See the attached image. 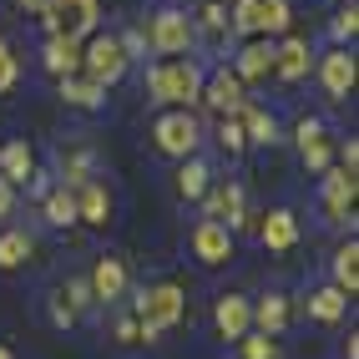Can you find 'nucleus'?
<instances>
[{
	"instance_id": "obj_1",
	"label": "nucleus",
	"mask_w": 359,
	"mask_h": 359,
	"mask_svg": "<svg viewBox=\"0 0 359 359\" xmlns=\"http://www.w3.org/2000/svg\"><path fill=\"white\" fill-rule=\"evenodd\" d=\"M147 91L152 102H162L167 111H187L203 97V66L193 56H167L147 71Z\"/></svg>"
},
{
	"instance_id": "obj_2",
	"label": "nucleus",
	"mask_w": 359,
	"mask_h": 359,
	"mask_svg": "<svg viewBox=\"0 0 359 359\" xmlns=\"http://www.w3.org/2000/svg\"><path fill=\"white\" fill-rule=\"evenodd\" d=\"M132 314H137V324H142V339H157V334L177 329V324L187 319V294L177 289L172 278H162V283H147V289L137 294Z\"/></svg>"
},
{
	"instance_id": "obj_3",
	"label": "nucleus",
	"mask_w": 359,
	"mask_h": 359,
	"mask_svg": "<svg viewBox=\"0 0 359 359\" xmlns=\"http://www.w3.org/2000/svg\"><path fill=\"white\" fill-rule=\"evenodd\" d=\"M97 20H102V6H97V0H46V6H41L46 36H61V41H86V36H97Z\"/></svg>"
},
{
	"instance_id": "obj_4",
	"label": "nucleus",
	"mask_w": 359,
	"mask_h": 359,
	"mask_svg": "<svg viewBox=\"0 0 359 359\" xmlns=\"http://www.w3.org/2000/svg\"><path fill=\"white\" fill-rule=\"evenodd\" d=\"M142 41H147L162 61H167V56H187V51H193V41H198L193 15L177 11V6H167V11L152 15V26H147V36H142Z\"/></svg>"
},
{
	"instance_id": "obj_5",
	"label": "nucleus",
	"mask_w": 359,
	"mask_h": 359,
	"mask_svg": "<svg viewBox=\"0 0 359 359\" xmlns=\"http://www.w3.org/2000/svg\"><path fill=\"white\" fill-rule=\"evenodd\" d=\"M81 76H91L97 86L122 81V76H127V51H122V41L107 36V31L86 36V41H81Z\"/></svg>"
},
{
	"instance_id": "obj_6",
	"label": "nucleus",
	"mask_w": 359,
	"mask_h": 359,
	"mask_svg": "<svg viewBox=\"0 0 359 359\" xmlns=\"http://www.w3.org/2000/svg\"><path fill=\"white\" fill-rule=\"evenodd\" d=\"M152 142H157L162 157H182L187 162L198 152V142H203V127H198L193 111H162L152 122Z\"/></svg>"
},
{
	"instance_id": "obj_7",
	"label": "nucleus",
	"mask_w": 359,
	"mask_h": 359,
	"mask_svg": "<svg viewBox=\"0 0 359 359\" xmlns=\"http://www.w3.org/2000/svg\"><path fill=\"white\" fill-rule=\"evenodd\" d=\"M193 258L203 263V269H223V263L233 258V228H223L218 218H198V228H193Z\"/></svg>"
},
{
	"instance_id": "obj_8",
	"label": "nucleus",
	"mask_w": 359,
	"mask_h": 359,
	"mask_svg": "<svg viewBox=\"0 0 359 359\" xmlns=\"http://www.w3.org/2000/svg\"><path fill=\"white\" fill-rule=\"evenodd\" d=\"M71 203H76V223H91V228H107L111 223V193H107V182H97V177L71 182Z\"/></svg>"
},
{
	"instance_id": "obj_9",
	"label": "nucleus",
	"mask_w": 359,
	"mask_h": 359,
	"mask_svg": "<svg viewBox=\"0 0 359 359\" xmlns=\"http://www.w3.org/2000/svg\"><path fill=\"white\" fill-rule=\"evenodd\" d=\"M198 102H208L218 116H238V107L248 102V91H243V81H238L228 66H218L212 76H203V97Z\"/></svg>"
},
{
	"instance_id": "obj_10",
	"label": "nucleus",
	"mask_w": 359,
	"mask_h": 359,
	"mask_svg": "<svg viewBox=\"0 0 359 359\" xmlns=\"http://www.w3.org/2000/svg\"><path fill=\"white\" fill-rule=\"evenodd\" d=\"M294 137H299V162L309 167V172H329V162H334V137L324 132V122L304 116Z\"/></svg>"
},
{
	"instance_id": "obj_11",
	"label": "nucleus",
	"mask_w": 359,
	"mask_h": 359,
	"mask_svg": "<svg viewBox=\"0 0 359 359\" xmlns=\"http://www.w3.org/2000/svg\"><path fill=\"white\" fill-rule=\"evenodd\" d=\"M212 329L223 334V339H243V334L253 329V299H243V294H223L218 304H212Z\"/></svg>"
},
{
	"instance_id": "obj_12",
	"label": "nucleus",
	"mask_w": 359,
	"mask_h": 359,
	"mask_svg": "<svg viewBox=\"0 0 359 359\" xmlns=\"http://www.w3.org/2000/svg\"><path fill=\"white\" fill-rule=\"evenodd\" d=\"M319 81H324L329 102H344L354 91V56H349V46H334V51L319 61Z\"/></svg>"
},
{
	"instance_id": "obj_13",
	"label": "nucleus",
	"mask_w": 359,
	"mask_h": 359,
	"mask_svg": "<svg viewBox=\"0 0 359 359\" xmlns=\"http://www.w3.org/2000/svg\"><path fill=\"white\" fill-rule=\"evenodd\" d=\"M208 218H218L223 228H243L248 223V208H243V187L238 182H218V187H208Z\"/></svg>"
},
{
	"instance_id": "obj_14",
	"label": "nucleus",
	"mask_w": 359,
	"mask_h": 359,
	"mask_svg": "<svg viewBox=\"0 0 359 359\" xmlns=\"http://www.w3.org/2000/svg\"><path fill=\"white\" fill-rule=\"evenodd\" d=\"M86 289H91V304H116V299L127 294V263L122 258H97Z\"/></svg>"
},
{
	"instance_id": "obj_15",
	"label": "nucleus",
	"mask_w": 359,
	"mask_h": 359,
	"mask_svg": "<svg viewBox=\"0 0 359 359\" xmlns=\"http://www.w3.org/2000/svg\"><path fill=\"white\" fill-rule=\"evenodd\" d=\"M309 71H314V61H309V41H299V36H283L278 46H273V76L278 81H304Z\"/></svg>"
},
{
	"instance_id": "obj_16",
	"label": "nucleus",
	"mask_w": 359,
	"mask_h": 359,
	"mask_svg": "<svg viewBox=\"0 0 359 359\" xmlns=\"http://www.w3.org/2000/svg\"><path fill=\"white\" fill-rule=\"evenodd\" d=\"M354 172H344V167H334V172H324V212L329 223H344L354 212Z\"/></svg>"
},
{
	"instance_id": "obj_17",
	"label": "nucleus",
	"mask_w": 359,
	"mask_h": 359,
	"mask_svg": "<svg viewBox=\"0 0 359 359\" xmlns=\"http://www.w3.org/2000/svg\"><path fill=\"white\" fill-rule=\"evenodd\" d=\"M258 238H263V248H269V253H289V248L299 243V218H294L289 208L263 212V228H258Z\"/></svg>"
},
{
	"instance_id": "obj_18",
	"label": "nucleus",
	"mask_w": 359,
	"mask_h": 359,
	"mask_svg": "<svg viewBox=\"0 0 359 359\" xmlns=\"http://www.w3.org/2000/svg\"><path fill=\"white\" fill-rule=\"evenodd\" d=\"M0 177H6L11 187H20V182L36 177V152H31L26 137H11L6 147H0Z\"/></svg>"
},
{
	"instance_id": "obj_19",
	"label": "nucleus",
	"mask_w": 359,
	"mask_h": 359,
	"mask_svg": "<svg viewBox=\"0 0 359 359\" xmlns=\"http://www.w3.org/2000/svg\"><path fill=\"white\" fill-rule=\"evenodd\" d=\"M233 76L243 81V86L273 76V41H248L243 51H238V61H233Z\"/></svg>"
},
{
	"instance_id": "obj_20",
	"label": "nucleus",
	"mask_w": 359,
	"mask_h": 359,
	"mask_svg": "<svg viewBox=\"0 0 359 359\" xmlns=\"http://www.w3.org/2000/svg\"><path fill=\"white\" fill-rule=\"evenodd\" d=\"M46 71L61 81V76H76L81 71V41H61V36H46V51H41Z\"/></svg>"
},
{
	"instance_id": "obj_21",
	"label": "nucleus",
	"mask_w": 359,
	"mask_h": 359,
	"mask_svg": "<svg viewBox=\"0 0 359 359\" xmlns=\"http://www.w3.org/2000/svg\"><path fill=\"white\" fill-rule=\"evenodd\" d=\"M253 329L278 339V334L289 329V299H283V294H263V299L253 304Z\"/></svg>"
},
{
	"instance_id": "obj_22",
	"label": "nucleus",
	"mask_w": 359,
	"mask_h": 359,
	"mask_svg": "<svg viewBox=\"0 0 359 359\" xmlns=\"http://www.w3.org/2000/svg\"><path fill=\"white\" fill-rule=\"evenodd\" d=\"M238 122H243V137H248V142H258V147H273V142H278V122H273V111H263V107L243 102V107H238Z\"/></svg>"
},
{
	"instance_id": "obj_23",
	"label": "nucleus",
	"mask_w": 359,
	"mask_h": 359,
	"mask_svg": "<svg viewBox=\"0 0 359 359\" xmlns=\"http://www.w3.org/2000/svg\"><path fill=\"white\" fill-rule=\"evenodd\" d=\"M349 314V294H339L334 283H324V289L309 294V319H319V324H339Z\"/></svg>"
},
{
	"instance_id": "obj_24",
	"label": "nucleus",
	"mask_w": 359,
	"mask_h": 359,
	"mask_svg": "<svg viewBox=\"0 0 359 359\" xmlns=\"http://www.w3.org/2000/svg\"><path fill=\"white\" fill-rule=\"evenodd\" d=\"M31 253H36V238H31V233H20V228H6V233H0V273L31 263Z\"/></svg>"
},
{
	"instance_id": "obj_25",
	"label": "nucleus",
	"mask_w": 359,
	"mask_h": 359,
	"mask_svg": "<svg viewBox=\"0 0 359 359\" xmlns=\"http://www.w3.org/2000/svg\"><path fill=\"white\" fill-rule=\"evenodd\" d=\"M334 289L349 294V299L359 294V243H354V238L334 253Z\"/></svg>"
},
{
	"instance_id": "obj_26",
	"label": "nucleus",
	"mask_w": 359,
	"mask_h": 359,
	"mask_svg": "<svg viewBox=\"0 0 359 359\" xmlns=\"http://www.w3.org/2000/svg\"><path fill=\"white\" fill-rule=\"evenodd\" d=\"M61 97L71 102V107H102V97H107V86H97L91 76H61Z\"/></svg>"
},
{
	"instance_id": "obj_27",
	"label": "nucleus",
	"mask_w": 359,
	"mask_h": 359,
	"mask_svg": "<svg viewBox=\"0 0 359 359\" xmlns=\"http://www.w3.org/2000/svg\"><path fill=\"white\" fill-rule=\"evenodd\" d=\"M208 177H212V172H208V162H198V157H187V162H182V172H177V193H182L187 203H198V198L208 193V187H212Z\"/></svg>"
},
{
	"instance_id": "obj_28",
	"label": "nucleus",
	"mask_w": 359,
	"mask_h": 359,
	"mask_svg": "<svg viewBox=\"0 0 359 359\" xmlns=\"http://www.w3.org/2000/svg\"><path fill=\"white\" fill-rule=\"evenodd\" d=\"M289 20H294L289 0H258V36H283Z\"/></svg>"
},
{
	"instance_id": "obj_29",
	"label": "nucleus",
	"mask_w": 359,
	"mask_h": 359,
	"mask_svg": "<svg viewBox=\"0 0 359 359\" xmlns=\"http://www.w3.org/2000/svg\"><path fill=\"white\" fill-rule=\"evenodd\" d=\"M46 223H51V228H71V223H76L71 187H56V193H46Z\"/></svg>"
},
{
	"instance_id": "obj_30",
	"label": "nucleus",
	"mask_w": 359,
	"mask_h": 359,
	"mask_svg": "<svg viewBox=\"0 0 359 359\" xmlns=\"http://www.w3.org/2000/svg\"><path fill=\"white\" fill-rule=\"evenodd\" d=\"M238 354H243V359H283L278 339H273V334H258V329H248L243 339H238Z\"/></svg>"
},
{
	"instance_id": "obj_31",
	"label": "nucleus",
	"mask_w": 359,
	"mask_h": 359,
	"mask_svg": "<svg viewBox=\"0 0 359 359\" xmlns=\"http://www.w3.org/2000/svg\"><path fill=\"white\" fill-rule=\"evenodd\" d=\"M193 31H208V36H228V11L218 0H203L198 15H193Z\"/></svg>"
},
{
	"instance_id": "obj_32",
	"label": "nucleus",
	"mask_w": 359,
	"mask_h": 359,
	"mask_svg": "<svg viewBox=\"0 0 359 359\" xmlns=\"http://www.w3.org/2000/svg\"><path fill=\"white\" fill-rule=\"evenodd\" d=\"M228 31H238V36H253V41H258V0H233Z\"/></svg>"
},
{
	"instance_id": "obj_33",
	"label": "nucleus",
	"mask_w": 359,
	"mask_h": 359,
	"mask_svg": "<svg viewBox=\"0 0 359 359\" xmlns=\"http://www.w3.org/2000/svg\"><path fill=\"white\" fill-rule=\"evenodd\" d=\"M15 81H20V56L11 51L6 41H0V97H11Z\"/></svg>"
},
{
	"instance_id": "obj_34",
	"label": "nucleus",
	"mask_w": 359,
	"mask_h": 359,
	"mask_svg": "<svg viewBox=\"0 0 359 359\" xmlns=\"http://www.w3.org/2000/svg\"><path fill=\"white\" fill-rule=\"evenodd\" d=\"M218 142H223V152L228 157H238L248 147V137H243V122H238V116H223V127H218Z\"/></svg>"
},
{
	"instance_id": "obj_35",
	"label": "nucleus",
	"mask_w": 359,
	"mask_h": 359,
	"mask_svg": "<svg viewBox=\"0 0 359 359\" xmlns=\"http://www.w3.org/2000/svg\"><path fill=\"white\" fill-rule=\"evenodd\" d=\"M354 31H359V6L349 0V6L334 15V41H354Z\"/></svg>"
},
{
	"instance_id": "obj_36",
	"label": "nucleus",
	"mask_w": 359,
	"mask_h": 359,
	"mask_svg": "<svg viewBox=\"0 0 359 359\" xmlns=\"http://www.w3.org/2000/svg\"><path fill=\"white\" fill-rule=\"evenodd\" d=\"M111 334H116V344H142V324H137V314H116Z\"/></svg>"
},
{
	"instance_id": "obj_37",
	"label": "nucleus",
	"mask_w": 359,
	"mask_h": 359,
	"mask_svg": "<svg viewBox=\"0 0 359 359\" xmlns=\"http://www.w3.org/2000/svg\"><path fill=\"white\" fill-rule=\"evenodd\" d=\"M61 299H71V304H66V309H71V314H76V309H86V304H91V289H86V278H71Z\"/></svg>"
},
{
	"instance_id": "obj_38",
	"label": "nucleus",
	"mask_w": 359,
	"mask_h": 359,
	"mask_svg": "<svg viewBox=\"0 0 359 359\" xmlns=\"http://www.w3.org/2000/svg\"><path fill=\"white\" fill-rule=\"evenodd\" d=\"M11 212H15V187H11L6 177H0V223H6Z\"/></svg>"
},
{
	"instance_id": "obj_39",
	"label": "nucleus",
	"mask_w": 359,
	"mask_h": 359,
	"mask_svg": "<svg viewBox=\"0 0 359 359\" xmlns=\"http://www.w3.org/2000/svg\"><path fill=\"white\" fill-rule=\"evenodd\" d=\"M334 152H339V162H344V172H354V167H359V142H354V137L344 142V147H334Z\"/></svg>"
},
{
	"instance_id": "obj_40",
	"label": "nucleus",
	"mask_w": 359,
	"mask_h": 359,
	"mask_svg": "<svg viewBox=\"0 0 359 359\" xmlns=\"http://www.w3.org/2000/svg\"><path fill=\"white\" fill-rule=\"evenodd\" d=\"M51 319H56V324L66 329V324H71V319H76V314H71V309H66V304H56V309H51Z\"/></svg>"
},
{
	"instance_id": "obj_41",
	"label": "nucleus",
	"mask_w": 359,
	"mask_h": 359,
	"mask_svg": "<svg viewBox=\"0 0 359 359\" xmlns=\"http://www.w3.org/2000/svg\"><path fill=\"white\" fill-rule=\"evenodd\" d=\"M339 354H344V359H359V339H354V334H349V339L339 344Z\"/></svg>"
},
{
	"instance_id": "obj_42",
	"label": "nucleus",
	"mask_w": 359,
	"mask_h": 359,
	"mask_svg": "<svg viewBox=\"0 0 359 359\" xmlns=\"http://www.w3.org/2000/svg\"><path fill=\"white\" fill-rule=\"evenodd\" d=\"M15 6H20V11H31V15H41V6H46V0H15Z\"/></svg>"
},
{
	"instance_id": "obj_43",
	"label": "nucleus",
	"mask_w": 359,
	"mask_h": 359,
	"mask_svg": "<svg viewBox=\"0 0 359 359\" xmlns=\"http://www.w3.org/2000/svg\"><path fill=\"white\" fill-rule=\"evenodd\" d=\"M0 359H15V354H11V349H6V344H0Z\"/></svg>"
}]
</instances>
